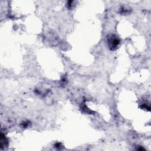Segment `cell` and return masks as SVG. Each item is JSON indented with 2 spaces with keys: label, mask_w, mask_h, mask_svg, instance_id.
<instances>
[{
  "label": "cell",
  "mask_w": 151,
  "mask_h": 151,
  "mask_svg": "<svg viewBox=\"0 0 151 151\" xmlns=\"http://www.w3.org/2000/svg\"><path fill=\"white\" fill-rule=\"evenodd\" d=\"M120 41L115 35H111L108 38V45L111 50H114L119 45Z\"/></svg>",
  "instance_id": "obj_1"
}]
</instances>
